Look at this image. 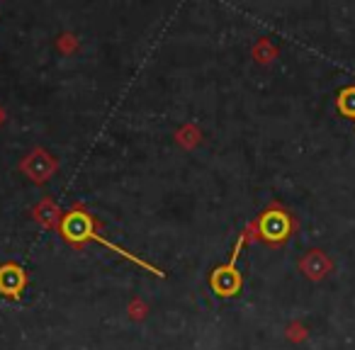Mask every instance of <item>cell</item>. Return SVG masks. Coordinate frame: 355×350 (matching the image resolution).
<instances>
[{"label":"cell","mask_w":355,"mask_h":350,"mask_svg":"<svg viewBox=\"0 0 355 350\" xmlns=\"http://www.w3.org/2000/svg\"><path fill=\"white\" fill-rule=\"evenodd\" d=\"M302 268H304L306 275H309V277H314V280H319V277H324L326 272L331 270V263H329V258H326L321 251H311L309 256L304 258V263H302Z\"/></svg>","instance_id":"cell-2"},{"label":"cell","mask_w":355,"mask_h":350,"mask_svg":"<svg viewBox=\"0 0 355 350\" xmlns=\"http://www.w3.org/2000/svg\"><path fill=\"white\" fill-rule=\"evenodd\" d=\"M336 110H338L343 117L355 122V85H348V88L340 90L338 98H336Z\"/></svg>","instance_id":"cell-3"},{"label":"cell","mask_w":355,"mask_h":350,"mask_svg":"<svg viewBox=\"0 0 355 350\" xmlns=\"http://www.w3.org/2000/svg\"><path fill=\"white\" fill-rule=\"evenodd\" d=\"M290 229H292V222L285 212H268L263 217V224H261V231L268 241L272 243H280L290 236Z\"/></svg>","instance_id":"cell-1"}]
</instances>
